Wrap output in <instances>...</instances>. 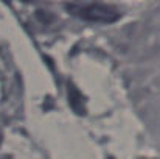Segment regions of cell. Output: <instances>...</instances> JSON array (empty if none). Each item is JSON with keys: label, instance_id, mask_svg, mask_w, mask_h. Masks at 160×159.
Returning a JSON list of instances; mask_svg holds the SVG:
<instances>
[{"label": "cell", "instance_id": "1", "mask_svg": "<svg viewBox=\"0 0 160 159\" xmlns=\"http://www.w3.org/2000/svg\"><path fill=\"white\" fill-rule=\"evenodd\" d=\"M78 14L84 19L89 20H97V22H112L117 19L115 9L107 8V6H89V8H78Z\"/></svg>", "mask_w": 160, "mask_h": 159}]
</instances>
